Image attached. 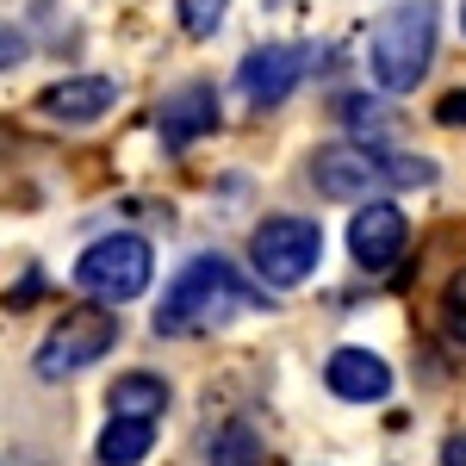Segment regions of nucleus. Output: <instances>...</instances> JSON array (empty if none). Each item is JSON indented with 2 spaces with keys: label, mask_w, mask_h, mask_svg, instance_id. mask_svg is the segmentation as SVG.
Masks as SVG:
<instances>
[{
  "label": "nucleus",
  "mask_w": 466,
  "mask_h": 466,
  "mask_svg": "<svg viewBox=\"0 0 466 466\" xmlns=\"http://www.w3.org/2000/svg\"><path fill=\"white\" fill-rule=\"evenodd\" d=\"M261 305H268V292L249 287L224 255H193L156 305V336H212Z\"/></svg>",
  "instance_id": "nucleus-1"
},
{
  "label": "nucleus",
  "mask_w": 466,
  "mask_h": 466,
  "mask_svg": "<svg viewBox=\"0 0 466 466\" xmlns=\"http://www.w3.org/2000/svg\"><path fill=\"white\" fill-rule=\"evenodd\" d=\"M410 249V224L392 199H367L355 218H349V255H355L367 274H386L392 261H404Z\"/></svg>",
  "instance_id": "nucleus-8"
},
{
  "label": "nucleus",
  "mask_w": 466,
  "mask_h": 466,
  "mask_svg": "<svg viewBox=\"0 0 466 466\" xmlns=\"http://www.w3.org/2000/svg\"><path fill=\"white\" fill-rule=\"evenodd\" d=\"M435 0H392L367 32V69L380 94H410L435 63Z\"/></svg>",
  "instance_id": "nucleus-2"
},
{
  "label": "nucleus",
  "mask_w": 466,
  "mask_h": 466,
  "mask_svg": "<svg viewBox=\"0 0 466 466\" xmlns=\"http://www.w3.org/2000/svg\"><path fill=\"white\" fill-rule=\"evenodd\" d=\"M441 336L466 349V268H454V280L441 287Z\"/></svg>",
  "instance_id": "nucleus-16"
},
{
  "label": "nucleus",
  "mask_w": 466,
  "mask_h": 466,
  "mask_svg": "<svg viewBox=\"0 0 466 466\" xmlns=\"http://www.w3.org/2000/svg\"><path fill=\"white\" fill-rule=\"evenodd\" d=\"M106 404H112V417H162L168 410V380H156V373H125L118 386L106 392Z\"/></svg>",
  "instance_id": "nucleus-13"
},
{
  "label": "nucleus",
  "mask_w": 466,
  "mask_h": 466,
  "mask_svg": "<svg viewBox=\"0 0 466 466\" xmlns=\"http://www.w3.org/2000/svg\"><path fill=\"white\" fill-rule=\"evenodd\" d=\"M75 287L87 292L94 305H131L156 287V249H149L137 230H118V237H100L87 243L81 261H75Z\"/></svg>",
  "instance_id": "nucleus-4"
},
{
  "label": "nucleus",
  "mask_w": 466,
  "mask_h": 466,
  "mask_svg": "<svg viewBox=\"0 0 466 466\" xmlns=\"http://www.w3.org/2000/svg\"><path fill=\"white\" fill-rule=\"evenodd\" d=\"M156 125H162V144L168 149H187V144H199V137H212L218 131V87L212 81L175 87L162 100V112H156Z\"/></svg>",
  "instance_id": "nucleus-10"
},
{
  "label": "nucleus",
  "mask_w": 466,
  "mask_h": 466,
  "mask_svg": "<svg viewBox=\"0 0 466 466\" xmlns=\"http://www.w3.org/2000/svg\"><path fill=\"white\" fill-rule=\"evenodd\" d=\"M323 386L342 404H380V398H392V367L367 349H336L323 367Z\"/></svg>",
  "instance_id": "nucleus-11"
},
{
  "label": "nucleus",
  "mask_w": 466,
  "mask_h": 466,
  "mask_svg": "<svg viewBox=\"0 0 466 466\" xmlns=\"http://www.w3.org/2000/svg\"><path fill=\"white\" fill-rule=\"evenodd\" d=\"M25 56H32V37L19 32V25H0V75H6V69H19Z\"/></svg>",
  "instance_id": "nucleus-17"
},
{
  "label": "nucleus",
  "mask_w": 466,
  "mask_h": 466,
  "mask_svg": "<svg viewBox=\"0 0 466 466\" xmlns=\"http://www.w3.org/2000/svg\"><path fill=\"white\" fill-rule=\"evenodd\" d=\"M311 180L329 199H367L380 187H430L435 162L398 156V149H367V144H329L311 156Z\"/></svg>",
  "instance_id": "nucleus-3"
},
{
  "label": "nucleus",
  "mask_w": 466,
  "mask_h": 466,
  "mask_svg": "<svg viewBox=\"0 0 466 466\" xmlns=\"http://www.w3.org/2000/svg\"><path fill=\"white\" fill-rule=\"evenodd\" d=\"M175 13H180V32L187 37H218L230 0H175Z\"/></svg>",
  "instance_id": "nucleus-15"
},
{
  "label": "nucleus",
  "mask_w": 466,
  "mask_h": 466,
  "mask_svg": "<svg viewBox=\"0 0 466 466\" xmlns=\"http://www.w3.org/2000/svg\"><path fill=\"white\" fill-rule=\"evenodd\" d=\"M212 466H261V441H255L249 423H230V430L212 441Z\"/></svg>",
  "instance_id": "nucleus-14"
},
{
  "label": "nucleus",
  "mask_w": 466,
  "mask_h": 466,
  "mask_svg": "<svg viewBox=\"0 0 466 466\" xmlns=\"http://www.w3.org/2000/svg\"><path fill=\"white\" fill-rule=\"evenodd\" d=\"M112 342H118V318H112L106 305H81L69 318H56V329L37 342V380H69L81 367H94V360L112 355Z\"/></svg>",
  "instance_id": "nucleus-6"
},
{
  "label": "nucleus",
  "mask_w": 466,
  "mask_h": 466,
  "mask_svg": "<svg viewBox=\"0 0 466 466\" xmlns=\"http://www.w3.org/2000/svg\"><path fill=\"white\" fill-rule=\"evenodd\" d=\"M461 25H466V0H461Z\"/></svg>",
  "instance_id": "nucleus-19"
},
{
  "label": "nucleus",
  "mask_w": 466,
  "mask_h": 466,
  "mask_svg": "<svg viewBox=\"0 0 466 466\" xmlns=\"http://www.w3.org/2000/svg\"><path fill=\"white\" fill-rule=\"evenodd\" d=\"M435 118H441V125H466V94H441V100H435Z\"/></svg>",
  "instance_id": "nucleus-18"
},
{
  "label": "nucleus",
  "mask_w": 466,
  "mask_h": 466,
  "mask_svg": "<svg viewBox=\"0 0 466 466\" xmlns=\"http://www.w3.org/2000/svg\"><path fill=\"white\" fill-rule=\"evenodd\" d=\"M149 448H156V423L149 417H112L100 430V441H94L100 466H144Z\"/></svg>",
  "instance_id": "nucleus-12"
},
{
  "label": "nucleus",
  "mask_w": 466,
  "mask_h": 466,
  "mask_svg": "<svg viewBox=\"0 0 466 466\" xmlns=\"http://www.w3.org/2000/svg\"><path fill=\"white\" fill-rule=\"evenodd\" d=\"M249 261H255V274H261V287H299V280H311L323 261L318 218H299V212L268 218L249 243Z\"/></svg>",
  "instance_id": "nucleus-5"
},
{
  "label": "nucleus",
  "mask_w": 466,
  "mask_h": 466,
  "mask_svg": "<svg viewBox=\"0 0 466 466\" xmlns=\"http://www.w3.org/2000/svg\"><path fill=\"white\" fill-rule=\"evenodd\" d=\"M118 106V81L112 75H69V81H50L37 94V112L56 118V125H94Z\"/></svg>",
  "instance_id": "nucleus-9"
},
{
  "label": "nucleus",
  "mask_w": 466,
  "mask_h": 466,
  "mask_svg": "<svg viewBox=\"0 0 466 466\" xmlns=\"http://www.w3.org/2000/svg\"><path fill=\"white\" fill-rule=\"evenodd\" d=\"M311 63H318V44H255L237 63V87L249 106H280L292 87H305Z\"/></svg>",
  "instance_id": "nucleus-7"
}]
</instances>
